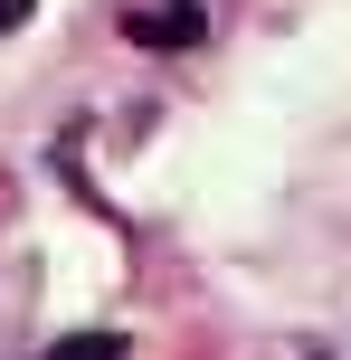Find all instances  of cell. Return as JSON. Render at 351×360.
Returning <instances> with one entry per match:
<instances>
[{
    "label": "cell",
    "instance_id": "1",
    "mask_svg": "<svg viewBox=\"0 0 351 360\" xmlns=\"http://www.w3.org/2000/svg\"><path fill=\"white\" fill-rule=\"evenodd\" d=\"M133 38H143V48H190V38H200V0H171V10H143L133 19Z\"/></svg>",
    "mask_w": 351,
    "mask_h": 360
},
{
    "label": "cell",
    "instance_id": "2",
    "mask_svg": "<svg viewBox=\"0 0 351 360\" xmlns=\"http://www.w3.org/2000/svg\"><path fill=\"white\" fill-rule=\"evenodd\" d=\"M48 360H124V332H76V342H57Z\"/></svg>",
    "mask_w": 351,
    "mask_h": 360
},
{
    "label": "cell",
    "instance_id": "3",
    "mask_svg": "<svg viewBox=\"0 0 351 360\" xmlns=\"http://www.w3.org/2000/svg\"><path fill=\"white\" fill-rule=\"evenodd\" d=\"M38 10V0H0V29H19V19H29Z\"/></svg>",
    "mask_w": 351,
    "mask_h": 360
}]
</instances>
